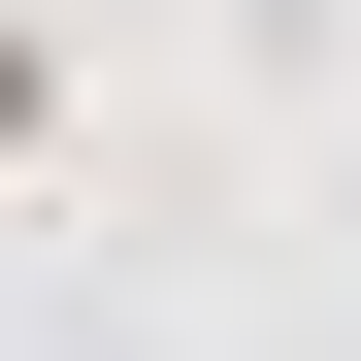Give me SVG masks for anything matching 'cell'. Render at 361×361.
<instances>
[{"label": "cell", "instance_id": "cell-1", "mask_svg": "<svg viewBox=\"0 0 361 361\" xmlns=\"http://www.w3.org/2000/svg\"><path fill=\"white\" fill-rule=\"evenodd\" d=\"M0 132H33V33H0Z\"/></svg>", "mask_w": 361, "mask_h": 361}]
</instances>
